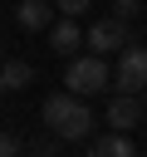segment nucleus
Here are the masks:
<instances>
[{"label": "nucleus", "instance_id": "obj_1", "mask_svg": "<svg viewBox=\"0 0 147 157\" xmlns=\"http://www.w3.org/2000/svg\"><path fill=\"white\" fill-rule=\"evenodd\" d=\"M39 113H44V128H49L59 142H83V137L93 132V113H88V103L74 98V93H49Z\"/></svg>", "mask_w": 147, "mask_h": 157}, {"label": "nucleus", "instance_id": "obj_2", "mask_svg": "<svg viewBox=\"0 0 147 157\" xmlns=\"http://www.w3.org/2000/svg\"><path fill=\"white\" fill-rule=\"evenodd\" d=\"M108 83H113V69H108V59H98V54H78V59H69V69H64V93H74V98L108 93Z\"/></svg>", "mask_w": 147, "mask_h": 157}, {"label": "nucleus", "instance_id": "obj_3", "mask_svg": "<svg viewBox=\"0 0 147 157\" xmlns=\"http://www.w3.org/2000/svg\"><path fill=\"white\" fill-rule=\"evenodd\" d=\"M132 44H137V29H132V20L103 15V20L88 29V54H98V59H108V54H123V49H132Z\"/></svg>", "mask_w": 147, "mask_h": 157}, {"label": "nucleus", "instance_id": "obj_4", "mask_svg": "<svg viewBox=\"0 0 147 157\" xmlns=\"http://www.w3.org/2000/svg\"><path fill=\"white\" fill-rule=\"evenodd\" d=\"M113 88H118V93H132V98L147 93V44H132V49L118 54V64H113Z\"/></svg>", "mask_w": 147, "mask_h": 157}, {"label": "nucleus", "instance_id": "obj_5", "mask_svg": "<svg viewBox=\"0 0 147 157\" xmlns=\"http://www.w3.org/2000/svg\"><path fill=\"white\" fill-rule=\"evenodd\" d=\"M137 123H147V98L118 93V98L108 103V132H132Z\"/></svg>", "mask_w": 147, "mask_h": 157}, {"label": "nucleus", "instance_id": "obj_6", "mask_svg": "<svg viewBox=\"0 0 147 157\" xmlns=\"http://www.w3.org/2000/svg\"><path fill=\"white\" fill-rule=\"evenodd\" d=\"M15 25L29 29V34H34V29H54V25H59V20H54V0H20V5H15Z\"/></svg>", "mask_w": 147, "mask_h": 157}, {"label": "nucleus", "instance_id": "obj_7", "mask_svg": "<svg viewBox=\"0 0 147 157\" xmlns=\"http://www.w3.org/2000/svg\"><path fill=\"white\" fill-rule=\"evenodd\" d=\"M78 44H88V34H83L74 20H59V25L49 29V49H54L59 59H78Z\"/></svg>", "mask_w": 147, "mask_h": 157}, {"label": "nucleus", "instance_id": "obj_8", "mask_svg": "<svg viewBox=\"0 0 147 157\" xmlns=\"http://www.w3.org/2000/svg\"><path fill=\"white\" fill-rule=\"evenodd\" d=\"M88 157H137V147H132L127 132H108V137H93L88 142Z\"/></svg>", "mask_w": 147, "mask_h": 157}, {"label": "nucleus", "instance_id": "obj_9", "mask_svg": "<svg viewBox=\"0 0 147 157\" xmlns=\"http://www.w3.org/2000/svg\"><path fill=\"white\" fill-rule=\"evenodd\" d=\"M39 74H34V64H24V59H5V69H0V83H5V93H20V88H29Z\"/></svg>", "mask_w": 147, "mask_h": 157}, {"label": "nucleus", "instance_id": "obj_10", "mask_svg": "<svg viewBox=\"0 0 147 157\" xmlns=\"http://www.w3.org/2000/svg\"><path fill=\"white\" fill-rule=\"evenodd\" d=\"M113 10L108 15H118V20H137V15H147V0H108Z\"/></svg>", "mask_w": 147, "mask_h": 157}, {"label": "nucleus", "instance_id": "obj_11", "mask_svg": "<svg viewBox=\"0 0 147 157\" xmlns=\"http://www.w3.org/2000/svg\"><path fill=\"white\" fill-rule=\"evenodd\" d=\"M24 152H29V147H24L20 132H5V137H0V157H24Z\"/></svg>", "mask_w": 147, "mask_h": 157}, {"label": "nucleus", "instance_id": "obj_12", "mask_svg": "<svg viewBox=\"0 0 147 157\" xmlns=\"http://www.w3.org/2000/svg\"><path fill=\"white\" fill-rule=\"evenodd\" d=\"M29 157H59V137L49 132V137H34L29 142Z\"/></svg>", "mask_w": 147, "mask_h": 157}, {"label": "nucleus", "instance_id": "obj_13", "mask_svg": "<svg viewBox=\"0 0 147 157\" xmlns=\"http://www.w3.org/2000/svg\"><path fill=\"white\" fill-rule=\"evenodd\" d=\"M88 5H93V0H54V10H59L64 20H78V15L88 10Z\"/></svg>", "mask_w": 147, "mask_h": 157}]
</instances>
